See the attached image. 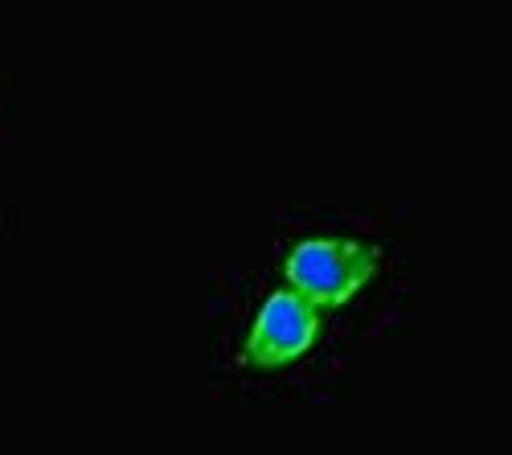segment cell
Masks as SVG:
<instances>
[{"label": "cell", "instance_id": "1", "mask_svg": "<svg viewBox=\"0 0 512 455\" xmlns=\"http://www.w3.org/2000/svg\"><path fill=\"white\" fill-rule=\"evenodd\" d=\"M381 255L353 238H304L287 251V283L316 308L349 304L373 279Z\"/></svg>", "mask_w": 512, "mask_h": 455}, {"label": "cell", "instance_id": "2", "mask_svg": "<svg viewBox=\"0 0 512 455\" xmlns=\"http://www.w3.org/2000/svg\"><path fill=\"white\" fill-rule=\"evenodd\" d=\"M324 333V308L304 300L295 287H279L271 292L250 324L246 337V365L259 374H275L300 361Z\"/></svg>", "mask_w": 512, "mask_h": 455}]
</instances>
